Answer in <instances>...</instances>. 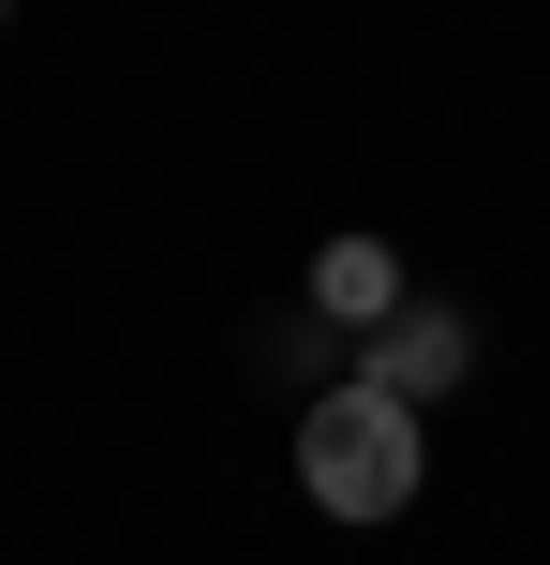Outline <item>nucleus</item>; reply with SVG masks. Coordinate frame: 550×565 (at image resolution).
Instances as JSON below:
<instances>
[{
	"mask_svg": "<svg viewBox=\"0 0 550 565\" xmlns=\"http://www.w3.org/2000/svg\"><path fill=\"white\" fill-rule=\"evenodd\" d=\"M298 491H313L327 521H402L417 507V402H387L373 372L313 387V417H298Z\"/></svg>",
	"mask_w": 550,
	"mask_h": 565,
	"instance_id": "1",
	"label": "nucleus"
},
{
	"mask_svg": "<svg viewBox=\"0 0 550 565\" xmlns=\"http://www.w3.org/2000/svg\"><path fill=\"white\" fill-rule=\"evenodd\" d=\"M357 372H373L387 402H432V387H462V372H476V328H462L446 298H402L373 342H357Z\"/></svg>",
	"mask_w": 550,
	"mask_h": 565,
	"instance_id": "2",
	"label": "nucleus"
},
{
	"mask_svg": "<svg viewBox=\"0 0 550 565\" xmlns=\"http://www.w3.org/2000/svg\"><path fill=\"white\" fill-rule=\"evenodd\" d=\"M313 312L373 342L387 312H402V268H387V238H327V254H313Z\"/></svg>",
	"mask_w": 550,
	"mask_h": 565,
	"instance_id": "3",
	"label": "nucleus"
},
{
	"mask_svg": "<svg viewBox=\"0 0 550 565\" xmlns=\"http://www.w3.org/2000/svg\"><path fill=\"white\" fill-rule=\"evenodd\" d=\"M268 358H283V372H313V387H343L357 328H327V312H283V328H268Z\"/></svg>",
	"mask_w": 550,
	"mask_h": 565,
	"instance_id": "4",
	"label": "nucleus"
}]
</instances>
